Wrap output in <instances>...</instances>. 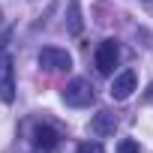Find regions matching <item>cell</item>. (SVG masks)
Returning a JSON list of instances; mask_svg holds the SVG:
<instances>
[{"label": "cell", "instance_id": "cell-8", "mask_svg": "<svg viewBox=\"0 0 153 153\" xmlns=\"http://www.w3.org/2000/svg\"><path fill=\"white\" fill-rule=\"evenodd\" d=\"M69 33H81V12H78V0H69Z\"/></svg>", "mask_w": 153, "mask_h": 153}, {"label": "cell", "instance_id": "cell-5", "mask_svg": "<svg viewBox=\"0 0 153 153\" xmlns=\"http://www.w3.org/2000/svg\"><path fill=\"white\" fill-rule=\"evenodd\" d=\"M132 90H135V72L132 69H123V72H117L114 75V81H111V99H117V102H123V99H129L132 96Z\"/></svg>", "mask_w": 153, "mask_h": 153}, {"label": "cell", "instance_id": "cell-9", "mask_svg": "<svg viewBox=\"0 0 153 153\" xmlns=\"http://www.w3.org/2000/svg\"><path fill=\"white\" fill-rule=\"evenodd\" d=\"M75 153H105V147H102L99 141H84V144H78Z\"/></svg>", "mask_w": 153, "mask_h": 153}, {"label": "cell", "instance_id": "cell-6", "mask_svg": "<svg viewBox=\"0 0 153 153\" xmlns=\"http://www.w3.org/2000/svg\"><path fill=\"white\" fill-rule=\"evenodd\" d=\"M114 129H117V117H114L111 111H99V114L90 120V132H93L96 138H108V135H114Z\"/></svg>", "mask_w": 153, "mask_h": 153}, {"label": "cell", "instance_id": "cell-3", "mask_svg": "<svg viewBox=\"0 0 153 153\" xmlns=\"http://www.w3.org/2000/svg\"><path fill=\"white\" fill-rule=\"evenodd\" d=\"M117 60H120V48H117V42H114V39L99 42V48H96V69H99L102 75H111L114 66H117Z\"/></svg>", "mask_w": 153, "mask_h": 153}, {"label": "cell", "instance_id": "cell-1", "mask_svg": "<svg viewBox=\"0 0 153 153\" xmlns=\"http://www.w3.org/2000/svg\"><path fill=\"white\" fill-rule=\"evenodd\" d=\"M93 99H96V93H93L90 81H84V78H72L63 87V102L72 108H87V105H93Z\"/></svg>", "mask_w": 153, "mask_h": 153}, {"label": "cell", "instance_id": "cell-2", "mask_svg": "<svg viewBox=\"0 0 153 153\" xmlns=\"http://www.w3.org/2000/svg\"><path fill=\"white\" fill-rule=\"evenodd\" d=\"M15 99V66L9 54H0V102H12Z\"/></svg>", "mask_w": 153, "mask_h": 153}, {"label": "cell", "instance_id": "cell-11", "mask_svg": "<svg viewBox=\"0 0 153 153\" xmlns=\"http://www.w3.org/2000/svg\"><path fill=\"white\" fill-rule=\"evenodd\" d=\"M147 102H153V81H150V87H147Z\"/></svg>", "mask_w": 153, "mask_h": 153}, {"label": "cell", "instance_id": "cell-12", "mask_svg": "<svg viewBox=\"0 0 153 153\" xmlns=\"http://www.w3.org/2000/svg\"><path fill=\"white\" fill-rule=\"evenodd\" d=\"M0 21H3V12H0Z\"/></svg>", "mask_w": 153, "mask_h": 153}, {"label": "cell", "instance_id": "cell-7", "mask_svg": "<svg viewBox=\"0 0 153 153\" xmlns=\"http://www.w3.org/2000/svg\"><path fill=\"white\" fill-rule=\"evenodd\" d=\"M57 141H60L57 129H51V126H36V132H33V144H36L42 153L54 150V147H57Z\"/></svg>", "mask_w": 153, "mask_h": 153}, {"label": "cell", "instance_id": "cell-4", "mask_svg": "<svg viewBox=\"0 0 153 153\" xmlns=\"http://www.w3.org/2000/svg\"><path fill=\"white\" fill-rule=\"evenodd\" d=\"M39 66L48 69V72H60V69H69V66H72V57H69V51L48 45V48L39 51Z\"/></svg>", "mask_w": 153, "mask_h": 153}, {"label": "cell", "instance_id": "cell-10", "mask_svg": "<svg viewBox=\"0 0 153 153\" xmlns=\"http://www.w3.org/2000/svg\"><path fill=\"white\" fill-rule=\"evenodd\" d=\"M117 153H141V147H138V141H132V138H123V141L117 144Z\"/></svg>", "mask_w": 153, "mask_h": 153}]
</instances>
